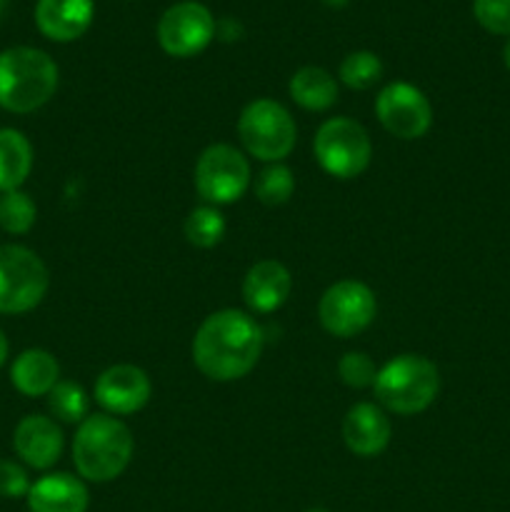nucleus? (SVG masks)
<instances>
[{"mask_svg":"<svg viewBox=\"0 0 510 512\" xmlns=\"http://www.w3.org/2000/svg\"><path fill=\"white\" fill-rule=\"evenodd\" d=\"M338 78L350 90H370L383 78V60L370 50H355L343 58Z\"/></svg>","mask_w":510,"mask_h":512,"instance_id":"24","label":"nucleus"},{"mask_svg":"<svg viewBox=\"0 0 510 512\" xmlns=\"http://www.w3.org/2000/svg\"><path fill=\"white\" fill-rule=\"evenodd\" d=\"M58 83V63L45 50L15 45L0 53V108L8 113H35L53 100Z\"/></svg>","mask_w":510,"mask_h":512,"instance_id":"3","label":"nucleus"},{"mask_svg":"<svg viewBox=\"0 0 510 512\" xmlns=\"http://www.w3.org/2000/svg\"><path fill=\"white\" fill-rule=\"evenodd\" d=\"M50 288L48 265L35 250L0 245V315H25L38 308Z\"/></svg>","mask_w":510,"mask_h":512,"instance_id":"7","label":"nucleus"},{"mask_svg":"<svg viewBox=\"0 0 510 512\" xmlns=\"http://www.w3.org/2000/svg\"><path fill=\"white\" fill-rule=\"evenodd\" d=\"M378 315V300L363 280L345 278L330 285L318 303V320L333 338H355L373 325Z\"/></svg>","mask_w":510,"mask_h":512,"instance_id":"9","label":"nucleus"},{"mask_svg":"<svg viewBox=\"0 0 510 512\" xmlns=\"http://www.w3.org/2000/svg\"><path fill=\"white\" fill-rule=\"evenodd\" d=\"M503 63H505V68L510 70V38H508V43H505V48H503Z\"/></svg>","mask_w":510,"mask_h":512,"instance_id":"32","label":"nucleus"},{"mask_svg":"<svg viewBox=\"0 0 510 512\" xmlns=\"http://www.w3.org/2000/svg\"><path fill=\"white\" fill-rule=\"evenodd\" d=\"M348 3H350V0H323V5H328V8H333V10L345 8Z\"/></svg>","mask_w":510,"mask_h":512,"instance_id":"31","label":"nucleus"},{"mask_svg":"<svg viewBox=\"0 0 510 512\" xmlns=\"http://www.w3.org/2000/svg\"><path fill=\"white\" fill-rule=\"evenodd\" d=\"M45 400H48L50 418L58 420L60 425H80L90 415L88 393L73 380L60 378Z\"/></svg>","mask_w":510,"mask_h":512,"instance_id":"22","label":"nucleus"},{"mask_svg":"<svg viewBox=\"0 0 510 512\" xmlns=\"http://www.w3.org/2000/svg\"><path fill=\"white\" fill-rule=\"evenodd\" d=\"M8 358H10V343H8V338H5L3 330H0V368L8 363Z\"/></svg>","mask_w":510,"mask_h":512,"instance_id":"30","label":"nucleus"},{"mask_svg":"<svg viewBox=\"0 0 510 512\" xmlns=\"http://www.w3.org/2000/svg\"><path fill=\"white\" fill-rule=\"evenodd\" d=\"M473 15L488 33L510 38V0H473Z\"/></svg>","mask_w":510,"mask_h":512,"instance_id":"27","label":"nucleus"},{"mask_svg":"<svg viewBox=\"0 0 510 512\" xmlns=\"http://www.w3.org/2000/svg\"><path fill=\"white\" fill-rule=\"evenodd\" d=\"M65 448V435L58 420L43 413H30L20 418L13 430V450L25 468L50 470L60 460Z\"/></svg>","mask_w":510,"mask_h":512,"instance_id":"13","label":"nucleus"},{"mask_svg":"<svg viewBox=\"0 0 510 512\" xmlns=\"http://www.w3.org/2000/svg\"><path fill=\"white\" fill-rule=\"evenodd\" d=\"M60 380V363L43 348H28L10 363V383L25 398H45Z\"/></svg>","mask_w":510,"mask_h":512,"instance_id":"18","label":"nucleus"},{"mask_svg":"<svg viewBox=\"0 0 510 512\" xmlns=\"http://www.w3.org/2000/svg\"><path fill=\"white\" fill-rule=\"evenodd\" d=\"M30 475L23 463L18 460L0 458V498L5 500H18L25 498L30 490Z\"/></svg>","mask_w":510,"mask_h":512,"instance_id":"28","label":"nucleus"},{"mask_svg":"<svg viewBox=\"0 0 510 512\" xmlns=\"http://www.w3.org/2000/svg\"><path fill=\"white\" fill-rule=\"evenodd\" d=\"M313 155L330 178L353 180L368 170L373 160V140L358 120L338 115L315 130Z\"/></svg>","mask_w":510,"mask_h":512,"instance_id":"6","label":"nucleus"},{"mask_svg":"<svg viewBox=\"0 0 510 512\" xmlns=\"http://www.w3.org/2000/svg\"><path fill=\"white\" fill-rule=\"evenodd\" d=\"M215 38L223 40V43H235V40L243 38V25L235 18L215 20Z\"/></svg>","mask_w":510,"mask_h":512,"instance_id":"29","label":"nucleus"},{"mask_svg":"<svg viewBox=\"0 0 510 512\" xmlns=\"http://www.w3.org/2000/svg\"><path fill=\"white\" fill-rule=\"evenodd\" d=\"M255 198L268 208L285 205L295 193V175L285 163H268L253 183Z\"/></svg>","mask_w":510,"mask_h":512,"instance_id":"23","label":"nucleus"},{"mask_svg":"<svg viewBox=\"0 0 510 512\" xmlns=\"http://www.w3.org/2000/svg\"><path fill=\"white\" fill-rule=\"evenodd\" d=\"M33 145L25 133L15 128H0V193L23 188L33 173Z\"/></svg>","mask_w":510,"mask_h":512,"instance_id":"20","label":"nucleus"},{"mask_svg":"<svg viewBox=\"0 0 510 512\" xmlns=\"http://www.w3.org/2000/svg\"><path fill=\"white\" fill-rule=\"evenodd\" d=\"M265 335L258 320L243 310L210 313L193 335V365L213 383H235L255 370Z\"/></svg>","mask_w":510,"mask_h":512,"instance_id":"1","label":"nucleus"},{"mask_svg":"<svg viewBox=\"0 0 510 512\" xmlns=\"http://www.w3.org/2000/svg\"><path fill=\"white\" fill-rule=\"evenodd\" d=\"M290 293H293V275L280 260H258L250 265L243 278V300L250 313H275L288 303Z\"/></svg>","mask_w":510,"mask_h":512,"instance_id":"14","label":"nucleus"},{"mask_svg":"<svg viewBox=\"0 0 510 512\" xmlns=\"http://www.w3.org/2000/svg\"><path fill=\"white\" fill-rule=\"evenodd\" d=\"M305 512H330V510H325V508H310V510H305Z\"/></svg>","mask_w":510,"mask_h":512,"instance_id":"34","label":"nucleus"},{"mask_svg":"<svg viewBox=\"0 0 510 512\" xmlns=\"http://www.w3.org/2000/svg\"><path fill=\"white\" fill-rule=\"evenodd\" d=\"M30 512H88L90 493L83 478L70 473H45L25 495Z\"/></svg>","mask_w":510,"mask_h":512,"instance_id":"17","label":"nucleus"},{"mask_svg":"<svg viewBox=\"0 0 510 512\" xmlns=\"http://www.w3.org/2000/svg\"><path fill=\"white\" fill-rule=\"evenodd\" d=\"M393 438V423L378 403H355L343 418L345 448L358 458H375Z\"/></svg>","mask_w":510,"mask_h":512,"instance_id":"15","label":"nucleus"},{"mask_svg":"<svg viewBox=\"0 0 510 512\" xmlns=\"http://www.w3.org/2000/svg\"><path fill=\"white\" fill-rule=\"evenodd\" d=\"M288 93L295 105L310 113H323L338 103V80L333 73H328L320 65H305L295 70L288 80Z\"/></svg>","mask_w":510,"mask_h":512,"instance_id":"19","label":"nucleus"},{"mask_svg":"<svg viewBox=\"0 0 510 512\" xmlns=\"http://www.w3.org/2000/svg\"><path fill=\"white\" fill-rule=\"evenodd\" d=\"M225 230H228L225 215L220 213V208H215V205L203 203L185 215L183 233L185 240H188L193 248H215V245H220V240L225 238Z\"/></svg>","mask_w":510,"mask_h":512,"instance_id":"21","label":"nucleus"},{"mask_svg":"<svg viewBox=\"0 0 510 512\" xmlns=\"http://www.w3.org/2000/svg\"><path fill=\"white\" fill-rule=\"evenodd\" d=\"M238 138L250 158L265 165L283 163L298 143V125L283 103L255 98L240 110Z\"/></svg>","mask_w":510,"mask_h":512,"instance_id":"5","label":"nucleus"},{"mask_svg":"<svg viewBox=\"0 0 510 512\" xmlns=\"http://www.w3.org/2000/svg\"><path fill=\"white\" fill-rule=\"evenodd\" d=\"M5 10H8V0H0V20H3Z\"/></svg>","mask_w":510,"mask_h":512,"instance_id":"33","label":"nucleus"},{"mask_svg":"<svg viewBox=\"0 0 510 512\" xmlns=\"http://www.w3.org/2000/svg\"><path fill=\"white\" fill-rule=\"evenodd\" d=\"M193 185L203 203L215 208L238 203L253 185L248 155L228 143L208 145L195 160Z\"/></svg>","mask_w":510,"mask_h":512,"instance_id":"8","label":"nucleus"},{"mask_svg":"<svg viewBox=\"0 0 510 512\" xmlns=\"http://www.w3.org/2000/svg\"><path fill=\"white\" fill-rule=\"evenodd\" d=\"M38 220V205L25 190L0 193V228L8 235H25Z\"/></svg>","mask_w":510,"mask_h":512,"instance_id":"25","label":"nucleus"},{"mask_svg":"<svg viewBox=\"0 0 510 512\" xmlns=\"http://www.w3.org/2000/svg\"><path fill=\"white\" fill-rule=\"evenodd\" d=\"M95 403L103 408V413L115 418H128L140 413L153 398V383L148 373L133 363H118L105 368L98 375L93 388Z\"/></svg>","mask_w":510,"mask_h":512,"instance_id":"12","label":"nucleus"},{"mask_svg":"<svg viewBox=\"0 0 510 512\" xmlns=\"http://www.w3.org/2000/svg\"><path fill=\"white\" fill-rule=\"evenodd\" d=\"M338 375L348 388L353 390H365L373 388L375 378H378V365L373 363L368 353H360V350H350L343 358L338 360Z\"/></svg>","mask_w":510,"mask_h":512,"instance_id":"26","label":"nucleus"},{"mask_svg":"<svg viewBox=\"0 0 510 512\" xmlns=\"http://www.w3.org/2000/svg\"><path fill=\"white\" fill-rule=\"evenodd\" d=\"M373 393L385 413H425L440 393L438 365L430 358H425V355H395V358H390L388 363L378 368Z\"/></svg>","mask_w":510,"mask_h":512,"instance_id":"4","label":"nucleus"},{"mask_svg":"<svg viewBox=\"0 0 510 512\" xmlns=\"http://www.w3.org/2000/svg\"><path fill=\"white\" fill-rule=\"evenodd\" d=\"M375 118L398 140H418L433 128V105L413 83L393 80L375 98Z\"/></svg>","mask_w":510,"mask_h":512,"instance_id":"11","label":"nucleus"},{"mask_svg":"<svg viewBox=\"0 0 510 512\" xmlns=\"http://www.w3.org/2000/svg\"><path fill=\"white\" fill-rule=\"evenodd\" d=\"M95 18L93 0H38L35 25L53 43H73L83 38Z\"/></svg>","mask_w":510,"mask_h":512,"instance_id":"16","label":"nucleus"},{"mask_svg":"<svg viewBox=\"0 0 510 512\" xmlns=\"http://www.w3.org/2000/svg\"><path fill=\"white\" fill-rule=\"evenodd\" d=\"M155 35L170 58H195L215 40V18L198 0H180L160 15Z\"/></svg>","mask_w":510,"mask_h":512,"instance_id":"10","label":"nucleus"},{"mask_svg":"<svg viewBox=\"0 0 510 512\" xmlns=\"http://www.w3.org/2000/svg\"><path fill=\"white\" fill-rule=\"evenodd\" d=\"M73 465L85 483H113L128 470L135 455V438L128 425L108 413H90L75 428Z\"/></svg>","mask_w":510,"mask_h":512,"instance_id":"2","label":"nucleus"}]
</instances>
